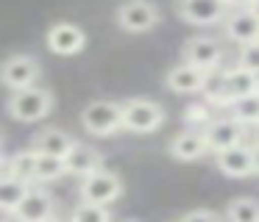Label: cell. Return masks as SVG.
<instances>
[{
    "instance_id": "cell-5",
    "label": "cell",
    "mask_w": 259,
    "mask_h": 222,
    "mask_svg": "<svg viewBox=\"0 0 259 222\" xmlns=\"http://www.w3.org/2000/svg\"><path fill=\"white\" fill-rule=\"evenodd\" d=\"M114 20L125 33H145L159 25V9L151 0H123Z\"/></svg>"
},
{
    "instance_id": "cell-6",
    "label": "cell",
    "mask_w": 259,
    "mask_h": 222,
    "mask_svg": "<svg viewBox=\"0 0 259 222\" xmlns=\"http://www.w3.org/2000/svg\"><path fill=\"white\" fill-rule=\"evenodd\" d=\"M42 75V64L28 53H14L0 64V83L6 89H25L34 86Z\"/></svg>"
},
{
    "instance_id": "cell-19",
    "label": "cell",
    "mask_w": 259,
    "mask_h": 222,
    "mask_svg": "<svg viewBox=\"0 0 259 222\" xmlns=\"http://www.w3.org/2000/svg\"><path fill=\"white\" fill-rule=\"evenodd\" d=\"M28 186H31L28 181H20V178H14V175L0 178V211H3V214H12V211L17 208V203L25 197Z\"/></svg>"
},
{
    "instance_id": "cell-30",
    "label": "cell",
    "mask_w": 259,
    "mask_h": 222,
    "mask_svg": "<svg viewBox=\"0 0 259 222\" xmlns=\"http://www.w3.org/2000/svg\"><path fill=\"white\" fill-rule=\"evenodd\" d=\"M248 11L259 20V0H248Z\"/></svg>"
},
{
    "instance_id": "cell-25",
    "label": "cell",
    "mask_w": 259,
    "mask_h": 222,
    "mask_svg": "<svg viewBox=\"0 0 259 222\" xmlns=\"http://www.w3.org/2000/svg\"><path fill=\"white\" fill-rule=\"evenodd\" d=\"M237 64L245 67V70H251V72H256V75H259V39L240 44V59H237Z\"/></svg>"
},
{
    "instance_id": "cell-23",
    "label": "cell",
    "mask_w": 259,
    "mask_h": 222,
    "mask_svg": "<svg viewBox=\"0 0 259 222\" xmlns=\"http://www.w3.org/2000/svg\"><path fill=\"white\" fill-rule=\"evenodd\" d=\"M226 219L231 222H259V200L253 197H237L226 208Z\"/></svg>"
},
{
    "instance_id": "cell-1",
    "label": "cell",
    "mask_w": 259,
    "mask_h": 222,
    "mask_svg": "<svg viewBox=\"0 0 259 222\" xmlns=\"http://www.w3.org/2000/svg\"><path fill=\"white\" fill-rule=\"evenodd\" d=\"M9 114L17 122H39L51 114L53 108V94L42 86H25V89H12L9 97Z\"/></svg>"
},
{
    "instance_id": "cell-20",
    "label": "cell",
    "mask_w": 259,
    "mask_h": 222,
    "mask_svg": "<svg viewBox=\"0 0 259 222\" xmlns=\"http://www.w3.org/2000/svg\"><path fill=\"white\" fill-rule=\"evenodd\" d=\"M231 108V117H234L240 125H259V89L251 94H245V97H237L229 103Z\"/></svg>"
},
{
    "instance_id": "cell-11",
    "label": "cell",
    "mask_w": 259,
    "mask_h": 222,
    "mask_svg": "<svg viewBox=\"0 0 259 222\" xmlns=\"http://www.w3.org/2000/svg\"><path fill=\"white\" fill-rule=\"evenodd\" d=\"M220 83H223V105H229L231 100L256 92L259 75L237 64V67H231V70H220Z\"/></svg>"
},
{
    "instance_id": "cell-7",
    "label": "cell",
    "mask_w": 259,
    "mask_h": 222,
    "mask_svg": "<svg viewBox=\"0 0 259 222\" xmlns=\"http://www.w3.org/2000/svg\"><path fill=\"white\" fill-rule=\"evenodd\" d=\"M226 11L229 9L223 6V0H176V14L190 25L201 28L218 25L226 17Z\"/></svg>"
},
{
    "instance_id": "cell-22",
    "label": "cell",
    "mask_w": 259,
    "mask_h": 222,
    "mask_svg": "<svg viewBox=\"0 0 259 222\" xmlns=\"http://www.w3.org/2000/svg\"><path fill=\"white\" fill-rule=\"evenodd\" d=\"M34 164H36V150L28 147V150H20L9 158L6 164V175H14L20 181H28L34 183Z\"/></svg>"
},
{
    "instance_id": "cell-31",
    "label": "cell",
    "mask_w": 259,
    "mask_h": 222,
    "mask_svg": "<svg viewBox=\"0 0 259 222\" xmlns=\"http://www.w3.org/2000/svg\"><path fill=\"white\" fill-rule=\"evenodd\" d=\"M253 128H256V133H253V142H259V125H253Z\"/></svg>"
},
{
    "instance_id": "cell-29",
    "label": "cell",
    "mask_w": 259,
    "mask_h": 222,
    "mask_svg": "<svg viewBox=\"0 0 259 222\" xmlns=\"http://www.w3.org/2000/svg\"><path fill=\"white\" fill-rule=\"evenodd\" d=\"M226 9H242V6H248V0H223Z\"/></svg>"
},
{
    "instance_id": "cell-17",
    "label": "cell",
    "mask_w": 259,
    "mask_h": 222,
    "mask_svg": "<svg viewBox=\"0 0 259 222\" xmlns=\"http://www.w3.org/2000/svg\"><path fill=\"white\" fill-rule=\"evenodd\" d=\"M170 155L176 161H198L206 155V139H203L201 131H181L170 139Z\"/></svg>"
},
{
    "instance_id": "cell-2",
    "label": "cell",
    "mask_w": 259,
    "mask_h": 222,
    "mask_svg": "<svg viewBox=\"0 0 259 222\" xmlns=\"http://www.w3.org/2000/svg\"><path fill=\"white\" fill-rule=\"evenodd\" d=\"M164 122V108L162 103L151 97H131L120 103V125L134 133H151L162 128Z\"/></svg>"
},
{
    "instance_id": "cell-24",
    "label": "cell",
    "mask_w": 259,
    "mask_h": 222,
    "mask_svg": "<svg viewBox=\"0 0 259 222\" xmlns=\"http://www.w3.org/2000/svg\"><path fill=\"white\" fill-rule=\"evenodd\" d=\"M70 219H75V222H106L109 211H106V205H101V203H87V200H81V203L70 211Z\"/></svg>"
},
{
    "instance_id": "cell-18",
    "label": "cell",
    "mask_w": 259,
    "mask_h": 222,
    "mask_svg": "<svg viewBox=\"0 0 259 222\" xmlns=\"http://www.w3.org/2000/svg\"><path fill=\"white\" fill-rule=\"evenodd\" d=\"M73 142H75V139L70 136V133L59 131V128H45V131H42L39 136L34 139V144H31V147L39 150V153L59 155V158H62V155L70 150V144H73Z\"/></svg>"
},
{
    "instance_id": "cell-9",
    "label": "cell",
    "mask_w": 259,
    "mask_h": 222,
    "mask_svg": "<svg viewBox=\"0 0 259 222\" xmlns=\"http://www.w3.org/2000/svg\"><path fill=\"white\" fill-rule=\"evenodd\" d=\"M87 44V33L75 22H53L48 31V47L56 56H75Z\"/></svg>"
},
{
    "instance_id": "cell-33",
    "label": "cell",
    "mask_w": 259,
    "mask_h": 222,
    "mask_svg": "<svg viewBox=\"0 0 259 222\" xmlns=\"http://www.w3.org/2000/svg\"><path fill=\"white\" fill-rule=\"evenodd\" d=\"M0 147H3V131H0Z\"/></svg>"
},
{
    "instance_id": "cell-12",
    "label": "cell",
    "mask_w": 259,
    "mask_h": 222,
    "mask_svg": "<svg viewBox=\"0 0 259 222\" xmlns=\"http://www.w3.org/2000/svg\"><path fill=\"white\" fill-rule=\"evenodd\" d=\"M12 216L23 222H42V219H51L53 216V197L45 192V189H34L28 186L25 197L17 203V208L12 211Z\"/></svg>"
},
{
    "instance_id": "cell-10",
    "label": "cell",
    "mask_w": 259,
    "mask_h": 222,
    "mask_svg": "<svg viewBox=\"0 0 259 222\" xmlns=\"http://www.w3.org/2000/svg\"><path fill=\"white\" fill-rule=\"evenodd\" d=\"M214 161L218 170L229 178H248L253 175V164H251V147L242 142L229 144L223 150H214Z\"/></svg>"
},
{
    "instance_id": "cell-32",
    "label": "cell",
    "mask_w": 259,
    "mask_h": 222,
    "mask_svg": "<svg viewBox=\"0 0 259 222\" xmlns=\"http://www.w3.org/2000/svg\"><path fill=\"white\" fill-rule=\"evenodd\" d=\"M3 161H6V158H3V150H0V166H3Z\"/></svg>"
},
{
    "instance_id": "cell-26",
    "label": "cell",
    "mask_w": 259,
    "mask_h": 222,
    "mask_svg": "<svg viewBox=\"0 0 259 222\" xmlns=\"http://www.w3.org/2000/svg\"><path fill=\"white\" fill-rule=\"evenodd\" d=\"M181 219H184V222H195V219L214 222V219H220V214H218V211H209V208H195V211H187V214H181Z\"/></svg>"
},
{
    "instance_id": "cell-13",
    "label": "cell",
    "mask_w": 259,
    "mask_h": 222,
    "mask_svg": "<svg viewBox=\"0 0 259 222\" xmlns=\"http://www.w3.org/2000/svg\"><path fill=\"white\" fill-rule=\"evenodd\" d=\"M203 139H206V147L209 150H223L229 144L242 142V125L234 120V117H220V120H209L203 125Z\"/></svg>"
},
{
    "instance_id": "cell-16",
    "label": "cell",
    "mask_w": 259,
    "mask_h": 222,
    "mask_svg": "<svg viewBox=\"0 0 259 222\" xmlns=\"http://www.w3.org/2000/svg\"><path fill=\"white\" fill-rule=\"evenodd\" d=\"M220 22H226V36H229L231 42H237V44H245V42L259 39V20L248 11V6L234 9L231 14L226 11V17Z\"/></svg>"
},
{
    "instance_id": "cell-27",
    "label": "cell",
    "mask_w": 259,
    "mask_h": 222,
    "mask_svg": "<svg viewBox=\"0 0 259 222\" xmlns=\"http://www.w3.org/2000/svg\"><path fill=\"white\" fill-rule=\"evenodd\" d=\"M190 114H187V122H195V120H201L203 125L209 122V111H206V105H190Z\"/></svg>"
},
{
    "instance_id": "cell-14",
    "label": "cell",
    "mask_w": 259,
    "mask_h": 222,
    "mask_svg": "<svg viewBox=\"0 0 259 222\" xmlns=\"http://www.w3.org/2000/svg\"><path fill=\"white\" fill-rule=\"evenodd\" d=\"M62 164H64V175H87V172L103 166V155L98 153L92 144H84V142H73L70 150L62 155Z\"/></svg>"
},
{
    "instance_id": "cell-3",
    "label": "cell",
    "mask_w": 259,
    "mask_h": 222,
    "mask_svg": "<svg viewBox=\"0 0 259 222\" xmlns=\"http://www.w3.org/2000/svg\"><path fill=\"white\" fill-rule=\"evenodd\" d=\"M78 194L87 203L109 205V203H114V200H120V194H123V181H120L117 172H109V170H103V166H98V170L81 175Z\"/></svg>"
},
{
    "instance_id": "cell-15",
    "label": "cell",
    "mask_w": 259,
    "mask_h": 222,
    "mask_svg": "<svg viewBox=\"0 0 259 222\" xmlns=\"http://www.w3.org/2000/svg\"><path fill=\"white\" fill-rule=\"evenodd\" d=\"M206 72L209 70H201V67H192V64H187V61H181V64H176L167 70L164 83H167V89L176 94H195V92H201Z\"/></svg>"
},
{
    "instance_id": "cell-28",
    "label": "cell",
    "mask_w": 259,
    "mask_h": 222,
    "mask_svg": "<svg viewBox=\"0 0 259 222\" xmlns=\"http://www.w3.org/2000/svg\"><path fill=\"white\" fill-rule=\"evenodd\" d=\"M251 164H253V172H259V142H253L251 147Z\"/></svg>"
},
{
    "instance_id": "cell-8",
    "label": "cell",
    "mask_w": 259,
    "mask_h": 222,
    "mask_svg": "<svg viewBox=\"0 0 259 222\" xmlns=\"http://www.w3.org/2000/svg\"><path fill=\"white\" fill-rule=\"evenodd\" d=\"M181 59L192 67H201V70H214L223 61V44L209 36H192L181 47Z\"/></svg>"
},
{
    "instance_id": "cell-4",
    "label": "cell",
    "mask_w": 259,
    "mask_h": 222,
    "mask_svg": "<svg viewBox=\"0 0 259 222\" xmlns=\"http://www.w3.org/2000/svg\"><path fill=\"white\" fill-rule=\"evenodd\" d=\"M81 128L92 136H112L120 128V103L114 100H95L81 111Z\"/></svg>"
},
{
    "instance_id": "cell-21",
    "label": "cell",
    "mask_w": 259,
    "mask_h": 222,
    "mask_svg": "<svg viewBox=\"0 0 259 222\" xmlns=\"http://www.w3.org/2000/svg\"><path fill=\"white\" fill-rule=\"evenodd\" d=\"M64 175V164L59 155H48L36 150V164H34V183H53Z\"/></svg>"
}]
</instances>
